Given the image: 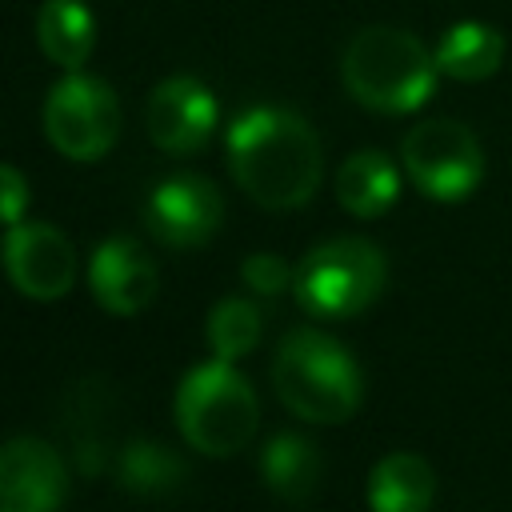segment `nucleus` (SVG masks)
Segmentation results:
<instances>
[{"label":"nucleus","mask_w":512,"mask_h":512,"mask_svg":"<svg viewBox=\"0 0 512 512\" xmlns=\"http://www.w3.org/2000/svg\"><path fill=\"white\" fill-rule=\"evenodd\" d=\"M228 172L248 200L268 212L304 208L324 176V148L316 128L280 104H252L228 120Z\"/></svg>","instance_id":"nucleus-1"},{"label":"nucleus","mask_w":512,"mask_h":512,"mask_svg":"<svg viewBox=\"0 0 512 512\" xmlns=\"http://www.w3.org/2000/svg\"><path fill=\"white\" fill-rule=\"evenodd\" d=\"M436 76H440L436 52L416 32L392 24L360 28L340 56L344 92L360 108L384 116H404L424 108L436 92Z\"/></svg>","instance_id":"nucleus-2"},{"label":"nucleus","mask_w":512,"mask_h":512,"mask_svg":"<svg viewBox=\"0 0 512 512\" xmlns=\"http://www.w3.org/2000/svg\"><path fill=\"white\" fill-rule=\"evenodd\" d=\"M272 388L304 424H344L364 400L356 356L320 328H292L272 356Z\"/></svg>","instance_id":"nucleus-3"},{"label":"nucleus","mask_w":512,"mask_h":512,"mask_svg":"<svg viewBox=\"0 0 512 512\" xmlns=\"http://www.w3.org/2000/svg\"><path fill=\"white\" fill-rule=\"evenodd\" d=\"M176 428L200 456H236L248 448L260 424V404L252 384L232 360L192 364L176 384Z\"/></svg>","instance_id":"nucleus-4"},{"label":"nucleus","mask_w":512,"mask_h":512,"mask_svg":"<svg viewBox=\"0 0 512 512\" xmlns=\"http://www.w3.org/2000/svg\"><path fill=\"white\" fill-rule=\"evenodd\" d=\"M384 284H388V260L372 240L332 236L300 256L292 296L308 316L348 320L372 308Z\"/></svg>","instance_id":"nucleus-5"},{"label":"nucleus","mask_w":512,"mask_h":512,"mask_svg":"<svg viewBox=\"0 0 512 512\" xmlns=\"http://www.w3.org/2000/svg\"><path fill=\"white\" fill-rule=\"evenodd\" d=\"M400 168L428 200L456 204L484 180V148L468 124L452 116H428L404 136Z\"/></svg>","instance_id":"nucleus-6"},{"label":"nucleus","mask_w":512,"mask_h":512,"mask_svg":"<svg viewBox=\"0 0 512 512\" xmlns=\"http://www.w3.org/2000/svg\"><path fill=\"white\" fill-rule=\"evenodd\" d=\"M44 136L60 156L76 164H92L108 156L120 136L116 92L100 76L64 72L44 100Z\"/></svg>","instance_id":"nucleus-7"},{"label":"nucleus","mask_w":512,"mask_h":512,"mask_svg":"<svg viewBox=\"0 0 512 512\" xmlns=\"http://www.w3.org/2000/svg\"><path fill=\"white\" fill-rule=\"evenodd\" d=\"M144 224L164 248H204L224 224V196L208 176L172 172L148 192Z\"/></svg>","instance_id":"nucleus-8"},{"label":"nucleus","mask_w":512,"mask_h":512,"mask_svg":"<svg viewBox=\"0 0 512 512\" xmlns=\"http://www.w3.org/2000/svg\"><path fill=\"white\" fill-rule=\"evenodd\" d=\"M4 268L20 296L52 304L76 284V248L68 232L44 220H20L4 236Z\"/></svg>","instance_id":"nucleus-9"},{"label":"nucleus","mask_w":512,"mask_h":512,"mask_svg":"<svg viewBox=\"0 0 512 512\" xmlns=\"http://www.w3.org/2000/svg\"><path fill=\"white\" fill-rule=\"evenodd\" d=\"M216 120H220V108H216L212 88L188 72L164 76L148 92V108H144L148 140L168 156L200 152L208 136L216 132Z\"/></svg>","instance_id":"nucleus-10"},{"label":"nucleus","mask_w":512,"mask_h":512,"mask_svg":"<svg viewBox=\"0 0 512 512\" xmlns=\"http://www.w3.org/2000/svg\"><path fill=\"white\" fill-rule=\"evenodd\" d=\"M64 500V456L40 436H12L0 448V512H60Z\"/></svg>","instance_id":"nucleus-11"},{"label":"nucleus","mask_w":512,"mask_h":512,"mask_svg":"<svg viewBox=\"0 0 512 512\" xmlns=\"http://www.w3.org/2000/svg\"><path fill=\"white\" fill-rule=\"evenodd\" d=\"M88 292L112 316L144 312L160 292V272L152 252L120 232L100 240L88 256Z\"/></svg>","instance_id":"nucleus-12"},{"label":"nucleus","mask_w":512,"mask_h":512,"mask_svg":"<svg viewBox=\"0 0 512 512\" xmlns=\"http://www.w3.org/2000/svg\"><path fill=\"white\" fill-rule=\"evenodd\" d=\"M336 200H340L344 212H352L360 220L384 216L400 200V168H396V160L384 156L380 148L352 152L336 172Z\"/></svg>","instance_id":"nucleus-13"},{"label":"nucleus","mask_w":512,"mask_h":512,"mask_svg":"<svg viewBox=\"0 0 512 512\" xmlns=\"http://www.w3.org/2000/svg\"><path fill=\"white\" fill-rule=\"evenodd\" d=\"M112 476H116V488L136 500H164V496L180 492V484L188 480V468L168 444L132 436L112 456Z\"/></svg>","instance_id":"nucleus-14"},{"label":"nucleus","mask_w":512,"mask_h":512,"mask_svg":"<svg viewBox=\"0 0 512 512\" xmlns=\"http://www.w3.org/2000/svg\"><path fill=\"white\" fill-rule=\"evenodd\" d=\"M436 496V472L416 452H388L368 472L372 512H428Z\"/></svg>","instance_id":"nucleus-15"},{"label":"nucleus","mask_w":512,"mask_h":512,"mask_svg":"<svg viewBox=\"0 0 512 512\" xmlns=\"http://www.w3.org/2000/svg\"><path fill=\"white\" fill-rule=\"evenodd\" d=\"M432 52H436L440 76L460 84H480V80H492L504 64V36L484 20H460L440 32Z\"/></svg>","instance_id":"nucleus-16"},{"label":"nucleus","mask_w":512,"mask_h":512,"mask_svg":"<svg viewBox=\"0 0 512 512\" xmlns=\"http://www.w3.org/2000/svg\"><path fill=\"white\" fill-rule=\"evenodd\" d=\"M36 44L56 68L80 72L96 48L92 8L84 0H44L36 12Z\"/></svg>","instance_id":"nucleus-17"},{"label":"nucleus","mask_w":512,"mask_h":512,"mask_svg":"<svg viewBox=\"0 0 512 512\" xmlns=\"http://www.w3.org/2000/svg\"><path fill=\"white\" fill-rule=\"evenodd\" d=\"M260 476L276 500L304 504V500H312V492L320 488V476H324L320 452L300 432H276L260 452Z\"/></svg>","instance_id":"nucleus-18"},{"label":"nucleus","mask_w":512,"mask_h":512,"mask_svg":"<svg viewBox=\"0 0 512 512\" xmlns=\"http://www.w3.org/2000/svg\"><path fill=\"white\" fill-rule=\"evenodd\" d=\"M264 332V312L248 296H224L208 312V348L220 360H244Z\"/></svg>","instance_id":"nucleus-19"},{"label":"nucleus","mask_w":512,"mask_h":512,"mask_svg":"<svg viewBox=\"0 0 512 512\" xmlns=\"http://www.w3.org/2000/svg\"><path fill=\"white\" fill-rule=\"evenodd\" d=\"M240 280L256 292V296H280L284 288H292L296 280V264H288L276 252H252L240 264Z\"/></svg>","instance_id":"nucleus-20"},{"label":"nucleus","mask_w":512,"mask_h":512,"mask_svg":"<svg viewBox=\"0 0 512 512\" xmlns=\"http://www.w3.org/2000/svg\"><path fill=\"white\" fill-rule=\"evenodd\" d=\"M28 200H32V188H28L24 172H20L16 164H4V168H0V216H4L8 228L24 220Z\"/></svg>","instance_id":"nucleus-21"}]
</instances>
